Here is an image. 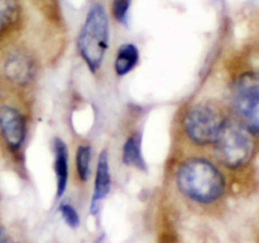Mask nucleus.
<instances>
[{
	"instance_id": "obj_1",
	"label": "nucleus",
	"mask_w": 259,
	"mask_h": 243,
	"mask_svg": "<svg viewBox=\"0 0 259 243\" xmlns=\"http://www.w3.org/2000/svg\"><path fill=\"white\" fill-rule=\"evenodd\" d=\"M177 186L192 200L209 204L222 196L225 179L217 167L202 158H192L177 171Z\"/></svg>"
},
{
	"instance_id": "obj_2",
	"label": "nucleus",
	"mask_w": 259,
	"mask_h": 243,
	"mask_svg": "<svg viewBox=\"0 0 259 243\" xmlns=\"http://www.w3.org/2000/svg\"><path fill=\"white\" fill-rule=\"evenodd\" d=\"M108 46V19L100 4L93 5L81 29L78 49L88 68L95 72L104 57Z\"/></svg>"
},
{
	"instance_id": "obj_3",
	"label": "nucleus",
	"mask_w": 259,
	"mask_h": 243,
	"mask_svg": "<svg viewBox=\"0 0 259 243\" xmlns=\"http://www.w3.org/2000/svg\"><path fill=\"white\" fill-rule=\"evenodd\" d=\"M214 143L218 157L228 167H240L252 156L251 139L236 123L224 120Z\"/></svg>"
},
{
	"instance_id": "obj_4",
	"label": "nucleus",
	"mask_w": 259,
	"mask_h": 243,
	"mask_svg": "<svg viewBox=\"0 0 259 243\" xmlns=\"http://www.w3.org/2000/svg\"><path fill=\"white\" fill-rule=\"evenodd\" d=\"M235 106L245 128L256 135L259 129V79L254 72L244 73L235 85Z\"/></svg>"
},
{
	"instance_id": "obj_5",
	"label": "nucleus",
	"mask_w": 259,
	"mask_h": 243,
	"mask_svg": "<svg viewBox=\"0 0 259 243\" xmlns=\"http://www.w3.org/2000/svg\"><path fill=\"white\" fill-rule=\"evenodd\" d=\"M224 119L211 106L199 104L185 115L184 129L188 138L195 144L206 145L214 142Z\"/></svg>"
},
{
	"instance_id": "obj_6",
	"label": "nucleus",
	"mask_w": 259,
	"mask_h": 243,
	"mask_svg": "<svg viewBox=\"0 0 259 243\" xmlns=\"http://www.w3.org/2000/svg\"><path fill=\"white\" fill-rule=\"evenodd\" d=\"M0 129L12 149H18L25 136V122L23 116L16 109L3 106L0 108Z\"/></svg>"
},
{
	"instance_id": "obj_7",
	"label": "nucleus",
	"mask_w": 259,
	"mask_h": 243,
	"mask_svg": "<svg viewBox=\"0 0 259 243\" xmlns=\"http://www.w3.org/2000/svg\"><path fill=\"white\" fill-rule=\"evenodd\" d=\"M110 189V173H109V165H108V156L107 152L103 150L98 159L93 194L91 199L90 212L95 215L98 212L99 206L102 199L108 194Z\"/></svg>"
},
{
	"instance_id": "obj_8",
	"label": "nucleus",
	"mask_w": 259,
	"mask_h": 243,
	"mask_svg": "<svg viewBox=\"0 0 259 243\" xmlns=\"http://www.w3.org/2000/svg\"><path fill=\"white\" fill-rule=\"evenodd\" d=\"M4 73L11 81L24 84L32 78L33 64L28 57L21 54H14L6 60Z\"/></svg>"
},
{
	"instance_id": "obj_9",
	"label": "nucleus",
	"mask_w": 259,
	"mask_h": 243,
	"mask_svg": "<svg viewBox=\"0 0 259 243\" xmlns=\"http://www.w3.org/2000/svg\"><path fill=\"white\" fill-rule=\"evenodd\" d=\"M54 151L57 193L58 196H61L66 190L68 181V150L66 144L61 139H56L54 143Z\"/></svg>"
},
{
	"instance_id": "obj_10",
	"label": "nucleus",
	"mask_w": 259,
	"mask_h": 243,
	"mask_svg": "<svg viewBox=\"0 0 259 243\" xmlns=\"http://www.w3.org/2000/svg\"><path fill=\"white\" fill-rule=\"evenodd\" d=\"M139 60V51L132 44H124L119 47L114 63L117 75L122 76L134 69Z\"/></svg>"
},
{
	"instance_id": "obj_11",
	"label": "nucleus",
	"mask_w": 259,
	"mask_h": 243,
	"mask_svg": "<svg viewBox=\"0 0 259 243\" xmlns=\"http://www.w3.org/2000/svg\"><path fill=\"white\" fill-rule=\"evenodd\" d=\"M122 161L128 166L146 170V162L141 150V139L138 135L130 137L123 145Z\"/></svg>"
},
{
	"instance_id": "obj_12",
	"label": "nucleus",
	"mask_w": 259,
	"mask_h": 243,
	"mask_svg": "<svg viewBox=\"0 0 259 243\" xmlns=\"http://www.w3.org/2000/svg\"><path fill=\"white\" fill-rule=\"evenodd\" d=\"M91 150L89 146H79L76 154V164L79 178L83 181L87 180L89 175V165H90Z\"/></svg>"
},
{
	"instance_id": "obj_13",
	"label": "nucleus",
	"mask_w": 259,
	"mask_h": 243,
	"mask_svg": "<svg viewBox=\"0 0 259 243\" xmlns=\"http://www.w3.org/2000/svg\"><path fill=\"white\" fill-rule=\"evenodd\" d=\"M16 11L17 4L15 0H0V32L11 24Z\"/></svg>"
},
{
	"instance_id": "obj_14",
	"label": "nucleus",
	"mask_w": 259,
	"mask_h": 243,
	"mask_svg": "<svg viewBox=\"0 0 259 243\" xmlns=\"http://www.w3.org/2000/svg\"><path fill=\"white\" fill-rule=\"evenodd\" d=\"M61 215L66 224L72 228H76L80 224V219L76 210L69 204H62L60 206Z\"/></svg>"
},
{
	"instance_id": "obj_15",
	"label": "nucleus",
	"mask_w": 259,
	"mask_h": 243,
	"mask_svg": "<svg viewBox=\"0 0 259 243\" xmlns=\"http://www.w3.org/2000/svg\"><path fill=\"white\" fill-rule=\"evenodd\" d=\"M130 5H131V0H113L112 13L117 21L124 22Z\"/></svg>"
},
{
	"instance_id": "obj_16",
	"label": "nucleus",
	"mask_w": 259,
	"mask_h": 243,
	"mask_svg": "<svg viewBox=\"0 0 259 243\" xmlns=\"http://www.w3.org/2000/svg\"><path fill=\"white\" fill-rule=\"evenodd\" d=\"M0 243H7V237L4 229L0 226Z\"/></svg>"
},
{
	"instance_id": "obj_17",
	"label": "nucleus",
	"mask_w": 259,
	"mask_h": 243,
	"mask_svg": "<svg viewBox=\"0 0 259 243\" xmlns=\"http://www.w3.org/2000/svg\"><path fill=\"white\" fill-rule=\"evenodd\" d=\"M94 243H104V236H100L98 237Z\"/></svg>"
}]
</instances>
